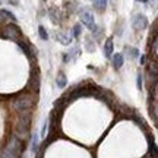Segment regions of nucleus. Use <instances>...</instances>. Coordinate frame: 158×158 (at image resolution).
<instances>
[{"label":"nucleus","mask_w":158,"mask_h":158,"mask_svg":"<svg viewBox=\"0 0 158 158\" xmlns=\"http://www.w3.org/2000/svg\"><path fill=\"white\" fill-rule=\"evenodd\" d=\"M37 100H38L37 94L25 89L16 94L15 97H12V100L9 101V107L16 116L18 114H31L37 104Z\"/></svg>","instance_id":"obj_1"},{"label":"nucleus","mask_w":158,"mask_h":158,"mask_svg":"<svg viewBox=\"0 0 158 158\" xmlns=\"http://www.w3.org/2000/svg\"><path fill=\"white\" fill-rule=\"evenodd\" d=\"M31 123H32V113L18 114L13 122V126H12V135L19 138L21 141L27 142L31 135Z\"/></svg>","instance_id":"obj_2"},{"label":"nucleus","mask_w":158,"mask_h":158,"mask_svg":"<svg viewBox=\"0 0 158 158\" xmlns=\"http://www.w3.org/2000/svg\"><path fill=\"white\" fill-rule=\"evenodd\" d=\"M23 151H25V142L15 135H10L3 148L0 149V158H23Z\"/></svg>","instance_id":"obj_3"},{"label":"nucleus","mask_w":158,"mask_h":158,"mask_svg":"<svg viewBox=\"0 0 158 158\" xmlns=\"http://www.w3.org/2000/svg\"><path fill=\"white\" fill-rule=\"evenodd\" d=\"M0 37H3L5 40L15 41V43H18V41H21V40L23 38L22 29L13 22H9V23H6V25L2 27V29H0Z\"/></svg>","instance_id":"obj_4"},{"label":"nucleus","mask_w":158,"mask_h":158,"mask_svg":"<svg viewBox=\"0 0 158 158\" xmlns=\"http://www.w3.org/2000/svg\"><path fill=\"white\" fill-rule=\"evenodd\" d=\"M18 45H19V48L28 56L29 60H35V57H37V50H35V47L31 43H28L27 40H21V41H18L16 43Z\"/></svg>","instance_id":"obj_5"},{"label":"nucleus","mask_w":158,"mask_h":158,"mask_svg":"<svg viewBox=\"0 0 158 158\" xmlns=\"http://www.w3.org/2000/svg\"><path fill=\"white\" fill-rule=\"evenodd\" d=\"M132 27L135 31H143L148 28V18L142 13H136L132 19Z\"/></svg>","instance_id":"obj_6"},{"label":"nucleus","mask_w":158,"mask_h":158,"mask_svg":"<svg viewBox=\"0 0 158 158\" xmlns=\"http://www.w3.org/2000/svg\"><path fill=\"white\" fill-rule=\"evenodd\" d=\"M79 16H81L82 23H84L89 31H94V29L97 28L95 21H94V15H92V13H89V12H86V10H79Z\"/></svg>","instance_id":"obj_7"},{"label":"nucleus","mask_w":158,"mask_h":158,"mask_svg":"<svg viewBox=\"0 0 158 158\" xmlns=\"http://www.w3.org/2000/svg\"><path fill=\"white\" fill-rule=\"evenodd\" d=\"M40 73L37 72V70H34V72H31V78H29L28 81V85H27V89L31 91V92H34V94H38L40 91Z\"/></svg>","instance_id":"obj_8"},{"label":"nucleus","mask_w":158,"mask_h":158,"mask_svg":"<svg viewBox=\"0 0 158 158\" xmlns=\"http://www.w3.org/2000/svg\"><path fill=\"white\" fill-rule=\"evenodd\" d=\"M111 63H113V68L116 69V70H118L124 63L123 54H122V53H113V56H111Z\"/></svg>","instance_id":"obj_9"},{"label":"nucleus","mask_w":158,"mask_h":158,"mask_svg":"<svg viewBox=\"0 0 158 158\" xmlns=\"http://www.w3.org/2000/svg\"><path fill=\"white\" fill-rule=\"evenodd\" d=\"M148 152H149L151 158H158V148L151 135H148Z\"/></svg>","instance_id":"obj_10"},{"label":"nucleus","mask_w":158,"mask_h":158,"mask_svg":"<svg viewBox=\"0 0 158 158\" xmlns=\"http://www.w3.org/2000/svg\"><path fill=\"white\" fill-rule=\"evenodd\" d=\"M113 48H114L113 38H107L106 40V44H104V54H106V57L111 59V56H113Z\"/></svg>","instance_id":"obj_11"},{"label":"nucleus","mask_w":158,"mask_h":158,"mask_svg":"<svg viewBox=\"0 0 158 158\" xmlns=\"http://www.w3.org/2000/svg\"><path fill=\"white\" fill-rule=\"evenodd\" d=\"M124 54L127 56V59L133 60V59H136V57H139V50H138L136 47H130V45H126V47H124Z\"/></svg>","instance_id":"obj_12"},{"label":"nucleus","mask_w":158,"mask_h":158,"mask_svg":"<svg viewBox=\"0 0 158 158\" xmlns=\"http://www.w3.org/2000/svg\"><path fill=\"white\" fill-rule=\"evenodd\" d=\"M31 151L34 154H37L40 151V138L37 133L31 135Z\"/></svg>","instance_id":"obj_13"},{"label":"nucleus","mask_w":158,"mask_h":158,"mask_svg":"<svg viewBox=\"0 0 158 158\" xmlns=\"http://www.w3.org/2000/svg\"><path fill=\"white\" fill-rule=\"evenodd\" d=\"M56 85L60 88V89H63V88H66V85H68V78H66V75L63 73V72H60V73L57 75L56 78Z\"/></svg>","instance_id":"obj_14"},{"label":"nucleus","mask_w":158,"mask_h":158,"mask_svg":"<svg viewBox=\"0 0 158 158\" xmlns=\"http://www.w3.org/2000/svg\"><path fill=\"white\" fill-rule=\"evenodd\" d=\"M48 15H50V19L53 23H60V12L57 10L56 7H51Z\"/></svg>","instance_id":"obj_15"},{"label":"nucleus","mask_w":158,"mask_h":158,"mask_svg":"<svg viewBox=\"0 0 158 158\" xmlns=\"http://www.w3.org/2000/svg\"><path fill=\"white\" fill-rule=\"evenodd\" d=\"M92 5L98 12H104L107 7V0H92Z\"/></svg>","instance_id":"obj_16"},{"label":"nucleus","mask_w":158,"mask_h":158,"mask_svg":"<svg viewBox=\"0 0 158 158\" xmlns=\"http://www.w3.org/2000/svg\"><path fill=\"white\" fill-rule=\"evenodd\" d=\"M0 12H2V15L7 19V21H10V22H16V16L12 13V12H9V10H6V9H0Z\"/></svg>","instance_id":"obj_17"},{"label":"nucleus","mask_w":158,"mask_h":158,"mask_svg":"<svg viewBox=\"0 0 158 158\" xmlns=\"http://www.w3.org/2000/svg\"><path fill=\"white\" fill-rule=\"evenodd\" d=\"M38 35L41 40H44V41H47L48 40V34H47V29L43 27V25H40L38 27Z\"/></svg>","instance_id":"obj_18"},{"label":"nucleus","mask_w":158,"mask_h":158,"mask_svg":"<svg viewBox=\"0 0 158 158\" xmlns=\"http://www.w3.org/2000/svg\"><path fill=\"white\" fill-rule=\"evenodd\" d=\"M81 34H82V27L79 23H75L73 29H72V35H73L75 38H78V37H81Z\"/></svg>","instance_id":"obj_19"},{"label":"nucleus","mask_w":158,"mask_h":158,"mask_svg":"<svg viewBox=\"0 0 158 158\" xmlns=\"http://www.w3.org/2000/svg\"><path fill=\"white\" fill-rule=\"evenodd\" d=\"M57 40H59V41H60V43H62V44H70V37H68V35H59V37H57Z\"/></svg>","instance_id":"obj_20"},{"label":"nucleus","mask_w":158,"mask_h":158,"mask_svg":"<svg viewBox=\"0 0 158 158\" xmlns=\"http://www.w3.org/2000/svg\"><path fill=\"white\" fill-rule=\"evenodd\" d=\"M85 44H86L85 47H86V50H88V51H94V50H95V45H94V43H92V40L86 38Z\"/></svg>","instance_id":"obj_21"},{"label":"nucleus","mask_w":158,"mask_h":158,"mask_svg":"<svg viewBox=\"0 0 158 158\" xmlns=\"http://www.w3.org/2000/svg\"><path fill=\"white\" fill-rule=\"evenodd\" d=\"M47 129H48V120L43 124V129H41V133H40L41 138H45V135H47Z\"/></svg>","instance_id":"obj_22"},{"label":"nucleus","mask_w":158,"mask_h":158,"mask_svg":"<svg viewBox=\"0 0 158 158\" xmlns=\"http://www.w3.org/2000/svg\"><path fill=\"white\" fill-rule=\"evenodd\" d=\"M6 23H7V19H6V18L2 15V12H0V29H2V27L6 25Z\"/></svg>","instance_id":"obj_23"},{"label":"nucleus","mask_w":158,"mask_h":158,"mask_svg":"<svg viewBox=\"0 0 158 158\" xmlns=\"http://www.w3.org/2000/svg\"><path fill=\"white\" fill-rule=\"evenodd\" d=\"M136 82H138V89L141 91V89H142V75H141V73L138 75V79H136Z\"/></svg>","instance_id":"obj_24"},{"label":"nucleus","mask_w":158,"mask_h":158,"mask_svg":"<svg viewBox=\"0 0 158 158\" xmlns=\"http://www.w3.org/2000/svg\"><path fill=\"white\" fill-rule=\"evenodd\" d=\"M69 60H70V54H69V53H63V62L68 63Z\"/></svg>","instance_id":"obj_25"},{"label":"nucleus","mask_w":158,"mask_h":158,"mask_svg":"<svg viewBox=\"0 0 158 158\" xmlns=\"http://www.w3.org/2000/svg\"><path fill=\"white\" fill-rule=\"evenodd\" d=\"M147 63V56H141V64H145Z\"/></svg>","instance_id":"obj_26"},{"label":"nucleus","mask_w":158,"mask_h":158,"mask_svg":"<svg viewBox=\"0 0 158 158\" xmlns=\"http://www.w3.org/2000/svg\"><path fill=\"white\" fill-rule=\"evenodd\" d=\"M7 2H9V3H10V5H19V2H18V0H7Z\"/></svg>","instance_id":"obj_27"},{"label":"nucleus","mask_w":158,"mask_h":158,"mask_svg":"<svg viewBox=\"0 0 158 158\" xmlns=\"http://www.w3.org/2000/svg\"><path fill=\"white\" fill-rule=\"evenodd\" d=\"M136 2H143V3H148V0H136Z\"/></svg>","instance_id":"obj_28"},{"label":"nucleus","mask_w":158,"mask_h":158,"mask_svg":"<svg viewBox=\"0 0 158 158\" xmlns=\"http://www.w3.org/2000/svg\"><path fill=\"white\" fill-rule=\"evenodd\" d=\"M0 5H2V0H0Z\"/></svg>","instance_id":"obj_29"}]
</instances>
